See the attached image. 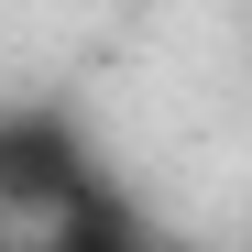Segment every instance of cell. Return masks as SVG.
Returning <instances> with one entry per match:
<instances>
[{
	"label": "cell",
	"mask_w": 252,
	"mask_h": 252,
	"mask_svg": "<svg viewBox=\"0 0 252 252\" xmlns=\"http://www.w3.org/2000/svg\"><path fill=\"white\" fill-rule=\"evenodd\" d=\"M99 164H88V132L66 110H0V220H55L66 197H88Z\"/></svg>",
	"instance_id": "1"
},
{
	"label": "cell",
	"mask_w": 252,
	"mask_h": 252,
	"mask_svg": "<svg viewBox=\"0 0 252 252\" xmlns=\"http://www.w3.org/2000/svg\"><path fill=\"white\" fill-rule=\"evenodd\" d=\"M33 252H154V241H143V220H132L121 187H88V197H66L55 220H44Z\"/></svg>",
	"instance_id": "2"
},
{
	"label": "cell",
	"mask_w": 252,
	"mask_h": 252,
	"mask_svg": "<svg viewBox=\"0 0 252 252\" xmlns=\"http://www.w3.org/2000/svg\"><path fill=\"white\" fill-rule=\"evenodd\" d=\"M0 252H11V241H0Z\"/></svg>",
	"instance_id": "3"
}]
</instances>
